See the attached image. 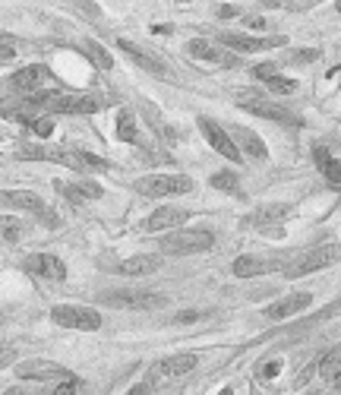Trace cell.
I'll list each match as a JSON object with an SVG mask.
<instances>
[{
    "label": "cell",
    "instance_id": "6da1fadb",
    "mask_svg": "<svg viewBox=\"0 0 341 395\" xmlns=\"http://www.w3.org/2000/svg\"><path fill=\"white\" fill-rule=\"evenodd\" d=\"M19 155L26 158H45V162H60L67 164V168H76V171H104L108 162L92 152H79V149H60V146H23Z\"/></svg>",
    "mask_w": 341,
    "mask_h": 395
},
{
    "label": "cell",
    "instance_id": "7a4b0ae2",
    "mask_svg": "<svg viewBox=\"0 0 341 395\" xmlns=\"http://www.w3.org/2000/svg\"><path fill=\"white\" fill-rule=\"evenodd\" d=\"M212 231L202 228H186V231H170L162 238V253L168 256H190V253H202L212 247Z\"/></svg>",
    "mask_w": 341,
    "mask_h": 395
},
{
    "label": "cell",
    "instance_id": "3957f363",
    "mask_svg": "<svg viewBox=\"0 0 341 395\" xmlns=\"http://www.w3.org/2000/svg\"><path fill=\"white\" fill-rule=\"evenodd\" d=\"M136 193L142 196H180L193 190V180L186 174H148L136 180Z\"/></svg>",
    "mask_w": 341,
    "mask_h": 395
},
{
    "label": "cell",
    "instance_id": "277c9868",
    "mask_svg": "<svg viewBox=\"0 0 341 395\" xmlns=\"http://www.w3.org/2000/svg\"><path fill=\"white\" fill-rule=\"evenodd\" d=\"M51 320L64 329H76V332H98L101 329V314L89 310L79 304H60L51 310Z\"/></svg>",
    "mask_w": 341,
    "mask_h": 395
},
{
    "label": "cell",
    "instance_id": "5b68a950",
    "mask_svg": "<svg viewBox=\"0 0 341 395\" xmlns=\"http://www.w3.org/2000/svg\"><path fill=\"white\" fill-rule=\"evenodd\" d=\"M98 300L104 307H117V310H158L168 304L164 294H152V291H108Z\"/></svg>",
    "mask_w": 341,
    "mask_h": 395
},
{
    "label": "cell",
    "instance_id": "8992f818",
    "mask_svg": "<svg viewBox=\"0 0 341 395\" xmlns=\"http://www.w3.org/2000/svg\"><path fill=\"white\" fill-rule=\"evenodd\" d=\"M338 260H341V244H322V247H316V250H310V253H304L297 262H291V266L284 269V276L288 278L310 276V272L326 269V266H332V262H338Z\"/></svg>",
    "mask_w": 341,
    "mask_h": 395
},
{
    "label": "cell",
    "instance_id": "52a82bcc",
    "mask_svg": "<svg viewBox=\"0 0 341 395\" xmlns=\"http://www.w3.org/2000/svg\"><path fill=\"white\" fill-rule=\"evenodd\" d=\"M16 373L23 380H38V383H64V380H73V373L67 367L51 364V360H23L16 364Z\"/></svg>",
    "mask_w": 341,
    "mask_h": 395
},
{
    "label": "cell",
    "instance_id": "ba28073f",
    "mask_svg": "<svg viewBox=\"0 0 341 395\" xmlns=\"http://www.w3.org/2000/svg\"><path fill=\"white\" fill-rule=\"evenodd\" d=\"M0 200L10 202V206H16V209L32 212V215H38L45 224H51V228L57 224V215H54L45 202H41V196L32 193V190H10V193H0Z\"/></svg>",
    "mask_w": 341,
    "mask_h": 395
},
{
    "label": "cell",
    "instance_id": "9c48e42d",
    "mask_svg": "<svg viewBox=\"0 0 341 395\" xmlns=\"http://www.w3.org/2000/svg\"><path fill=\"white\" fill-rule=\"evenodd\" d=\"M237 102L244 105V111H253L260 114V117H269V120H282V124H291V127H300V117H294V114H288L284 108L278 105H269V102H262L256 92H240Z\"/></svg>",
    "mask_w": 341,
    "mask_h": 395
},
{
    "label": "cell",
    "instance_id": "30bf717a",
    "mask_svg": "<svg viewBox=\"0 0 341 395\" xmlns=\"http://www.w3.org/2000/svg\"><path fill=\"white\" fill-rule=\"evenodd\" d=\"M101 108H104L101 95H57L48 111H57V114H95V111H101Z\"/></svg>",
    "mask_w": 341,
    "mask_h": 395
},
{
    "label": "cell",
    "instance_id": "8fae6325",
    "mask_svg": "<svg viewBox=\"0 0 341 395\" xmlns=\"http://www.w3.org/2000/svg\"><path fill=\"white\" fill-rule=\"evenodd\" d=\"M48 79H51V70H48L45 64H29V67L16 70V73L7 79V86L13 92H26V95H32V92H35L38 86H45Z\"/></svg>",
    "mask_w": 341,
    "mask_h": 395
},
{
    "label": "cell",
    "instance_id": "7c38bea8",
    "mask_svg": "<svg viewBox=\"0 0 341 395\" xmlns=\"http://www.w3.org/2000/svg\"><path fill=\"white\" fill-rule=\"evenodd\" d=\"M199 130L206 133L208 146H212L218 155H224L228 162H244V158H240V152H237V146H234V139H231V133H224V130L218 127L215 120L202 117V120H199Z\"/></svg>",
    "mask_w": 341,
    "mask_h": 395
},
{
    "label": "cell",
    "instance_id": "4fadbf2b",
    "mask_svg": "<svg viewBox=\"0 0 341 395\" xmlns=\"http://www.w3.org/2000/svg\"><path fill=\"white\" fill-rule=\"evenodd\" d=\"M196 364H199L196 354H174V358H164V360H158V364L148 370V383L168 380V376H184V373H190Z\"/></svg>",
    "mask_w": 341,
    "mask_h": 395
},
{
    "label": "cell",
    "instance_id": "5bb4252c",
    "mask_svg": "<svg viewBox=\"0 0 341 395\" xmlns=\"http://www.w3.org/2000/svg\"><path fill=\"white\" fill-rule=\"evenodd\" d=\"M26 269L38 278H48V282H64L67 278V266L51 253H29L26 256Z\"/></svg>",
    "mask_w": 341,
    "mask_h": 395
},
{
    "label": "cell",
    "instance_id": "9a60e30c",
    "mask_svg": "<svg viewBox=\"0 0 341 395\" xmlns=\"http://www.w3.org/2000/svg\"><path fill=\"white\" fill-rule=\"evenodd\" d=\"M224 48L231 51H240V54H256V51H266V48H275V45H284V38H253V35H240V32H228V35L218 38Z\"/></svg>",
    "mask_w": 341,
    "mask_h": 395
},
{
    "label": "cell",
    "instance_id": "2e32d148",
    "mask_svg": "<svg viewBox=\"0 0 341 395\" xmlns=\"http://www.w3.org/2000/svg\"><path fill=\"white\" fill-rule=\"evenodd\" d=\"M162 262L155 256H130V260H120V262H108V272L114 276H130V278H139V276H152Z\"/></svg>",
    "mask_w": 341,
    "mask_h": 395
},
{
    "label": "cell",
    "instance_id": "e0dca14e",
    "mask_svg": "<svg viewBox=\"0 0 341 395\" xmlns=\"http://www.w3.org/2000/svg\"><path fill=\"white\" fill-rule=\"evenodd\" d=\"M310 304H313V294H306V291H297V294H291V298L269 304L266 307V316H269V320H288V316L306 310Z\"/></svg>",
    "mask_w": 341,
    "mask_h": 395
},
{
    "label": "cell",
    "instance_id": "ac0fdd59",
    "mask_svg": "<svg viewBox=\"0 0 341 395\" xmlns=\"http://www.w3.org/2000/svg\"><path fill=\"white\" fill-rule=\"evenodd\" d=\"M186 218H190V209H170V206H164V209H155L152 215H148L146 222V231H174L177 224H184Z\"/></svg>",
    "mask_w": 341,
    "mask_h": 395
},
{
    "label": "cell",
    "instance_id": "d6986e66",
    "mask_svg": "<svg viewBox=\"0 0 341 395\" xmlns=\"http://www.w3.org/2000/svg\"><path fill=\"white\" fill-rule=\"evenodd\" d=\"M117 48H120L124 54H130V57H133L136 64H139V67H146L148 73H155V76H170V70L164 67V64H162V60H158L152 51H142L139 45H133V41H124V38L117 41Z\"/></svg>",
    "mask_w": 341,
    "mask_h": 395
},
{
    "label": "cell",
    "instance_id": "ffe728a7",
    "mask_svg": "<svg viewBox=\"0 0 341 395\" xmlns=\"http://www.w3.org/2000/svg\"><path fill=\"white\" fill-rule=\"evenodd\" d=\"M186 51L193 54V57L212 60V64H224V67H234V64H237V57H234V54L222 51V48H212L206 38H196V41H190V45H186Z\"/></svg>",
    "mask_w": 341,
    "mask_h": 395
},
{
    "label": "cell",
    "instance_id": "44dd1931",
    "mask_svg": "<svg viewBox=\"0 0 341 395\" xmlns=\"http://www.w3.org/2000/svg\"><path fill=\"white\" fill-rule=\"evenodd\" d=\"M234 146H237V152L244 149L246 155L253 158V162H266V155H269V149H266V142L260 139V136L253 133V130H234Z\"/></svg>",
    "mask_w": 341,
    "mask_h": 395
},
{
    "label": "cell",
    "instance_id": "7402d4cb",
    "mask_svg": "<svg viewBox=\"0 0 341 395\" xmlns=\"http://www.w3.org/2000/svg\"><path fill=\"white\" fill-rule=\"evenodd\" d=\"M313 158H316V168H319V174L326 177V184L335 186V190H341V162L338 158H332L322 146L313 149Z\"/></svg>",
    "mask_w": 341,
    "mask_h": 395
},
{
    "label": "cell",
    "instance_id": "603a6c76",
    "mask_svg": "<svg viewBox=\"0 0 341 395\" xmlns=\"http://www.w3.org/2000/svg\"><path fill=\"white\" fill-rule=\"evenodd\" d=\"M272 269H278L275 260H260V256H240V260H234V276L237 278H256V276L272 272Z\"/></svg>",
    "mask_w": 341,
    "mask_h": 395
},
{
    "label": "cell",
    "instance_id": "cb8c5ba5",
    "mask_svg": "<svg viewBox=\"0 0 341 395\" xmlns=\"http://www.w3.org/2000/svg\"><path fill=\"white\" fill-rule=\"evenodd\" d=\"M316 370H319V376H322V380H329V383H338L341 380V345H335L326 358L319 360Z\"/></svg>",
    "mask_w": 341,
    "mask_h": 395
},
{
    "label": "cell",
    "instance_id": "d4e9b609",
    "mask_svg": "<svg viewBox=\"0 0 341 395\" xmlns=\"http://www.w3.org/2000/svg\"><path fill=\"white\" fill-rule=\"evenodd\" d=\"M0 234H3V240H19L26 234V224L23 218H16V215H0Z\"/></svg>",
    "mask_w": 341,
    "mask_h": 395
},
{
    "label": "cell",
    "instance_id": "484cf974",
    "mask_svg": "<svg viewBox=\"0 0 341 395\" xmlns=\"http://www.w3.org/2000/svg\"><path fill=\"white\" fill-rule=\"evenodd\" d=\"M117 136L120 142H136V120H133V111H120L117 117Z\"/></svg>",
    "mask_w": 341,
    "mask_h": 395
},
{
    "label": "cell",
    "instance_id": "4316f807",
    "mask_svg": "<svg viewBox=\"0 0 341 395\" xmlns=\"http://www.w3.org/2000/svg\"><path fill=\"white\" fill-rule=\"evenodd\" d=\"M266 82H269V92H272V95H294L297 92V82L282 73H275L272 79H266Z\"/></svg>",
    "mask_w": 341,
    "mask_h": 395
},
{
    "label": "cell",
    "instance_id": "83f0119b",
    "mask_svg": "<svg viewBox=\"0 0 341 395\" xmlns=\"http://www.w3.org/2000/svg\"><path fill=\"white\" fill-rule=\"evenodd\" d=\"M86 51H89V60H92V64H95V67H101V70H111V67H114L111 54L104 51L101 45H95V41H89V45H86Z\"/></svg>",
    "mask_w": 341,
    "mask_h": 395
},
{
    "label": "cell",
    "instance_id": "f1b7e54d",
    "mask_svg": "<svg viewBox=\"0 0 341 395\" xmlns=\"http://www.w3.org/2000/svg\"><path fill=\"white\" fill-rule=\"evenodd\" d=\"M212 186L215 190H228V193H237V177L231 171H218V174H212Z\"/></svg>",
    "mask_w": 341,
    "mask_h": 395
},
{
    "label": "cell",
    "instance_id": "f546056e",
    "mask_svg": "<svg viewBox=\"0 0 341 395\" xmlns=\"http://www.w3.org/2000/svg\"><path fill=\"white\" fill-rule=\"evenodd\" d=\"M73 190L82 196V200H101V193H104L101 186H98V184H92V180H76V184H73Z\"/></svg>",
    "mask_w": 341,
    "mask_h": 395
},
{
    "label": "cell",
    "instance_id": "4dcf8cb0",
    "mask_svg": "<svg viewBox=\"0 0 341 395\" xmlns=\"http://www.w3.org/2000/svg\"><path fill=\"white\" fill-rule=\"evenodd\" d=\"M32 130L38 136H51L54 133V120L51 117H41V120H32Z\"/></svg>",
    "mask_w": 341,
    "mask_h": 395
},
{
    "label": "cell",
    "instance_id": "1f68e13d",
    "mask_svg": "<svg viewBox=\"0 0 341 395\" xmlns=\"http://www.w3.org/2000/svg\"><path fill=\"white\" fill-rule=\"evenodd\" d=\"M291 57H294L297 64H313V60L319 57V51H316V48H300V51H294Z\"/></svg>",
    "mask_w": 341,
    "mask_h": 395
},
{
    "label": "cell",
    "instance_id": "d6a6232c",
    "mask_svg": "<svg viewBox=\"0 0 341 395\" xmlns=\"http://www.w3.org/2000/svg\"><path fill=\"white\" fill-rule=\"evenodd\" d=\"M282 215H288V209H284V206H278V209H262L260 215H256V222L266 224V222H272V218H282Z\"/></svg>",
    "mask_w": 341,
    "mask_h": 395
},
{
    "label": "cell",
    "instance_id": "836d02e7",
    "mask_svg": "<svg viewBox=\"0 0 341 395\" xmlns=\"http://www.w3.org/2000/svg\"><path fill=\"white\" fill-rule=\"evenodd\" d=\"M76 389H79V380H64L51 395H76Z\"/></svg>",
    "mask_w": 341,
    "mask_h": 395
},
{
    "label": "cell",
    "instance_id": "e575fe53",
    "mask_svg": "<svg viewBox=\"0 0 341 395\" xmlns=\"http://www.w3.org/2000/svg\"><path fill=\"white\" fill-rule=\"evenodd\" d=\"M253 73H256V79H272V76L278 73V67H275V64H260Z\"/></svg>",
    "mask_w": 341,
    "mask_h": 395
},
{
    "label": "cell",
    "instance_id": "d590c367",
    "mask_svg": "<svg viewBox=\"0 0 341 395\" xmlns=\"http://www.w3.org/2000/svg\"><path fill=\"white\" fill-rule=\"evenodd\" d=\"M199 320V310H184V314L174 316V322H196Z\"/></svg>",
    "mask_w": 341,
    "mask_h": 395
},
{
    "label": "cell",
    "instance_id": "8d00e7d4",
    "mask_svg": "<svg viewBox=\"0 0 341 395\" xmlns=\"http://www.w3.org/2000/svg\"><path fill=\"white\" fill-rule=\"evenodd\" d=\"M244 23H246V29H266V26H269L262 16H246Z\"/></svg>",
    "mask_w": 341,
    "mask_h": 395
},
{
    "label": "cell",
    "instance_id": "74e56055",
    "mask_svg": "<svg viewBox=\"0 0 341 395\" xmlns=\"http://www.w3.org/2000/svg\"><path fill=\"white\" fill-rule=\"evenodd\" d=\"M218 16H222V19H231V16H237V7H234V3H224V7H218Z\"/></svg>",
    "mask_w": 341,
    "mask_h": 395
},
{
    "label": "cell",
    "instance_id": "f35d334b",
    "mask_svg": "<svg viewBox=\"0 0 341 395\" xmlns=\"http://www.w3.org/2000/svg\"><path fill=\"white\" fill-rule=\"evenodd\" d=\"M10 358H13V351H10V348H0V370L10 364Z\"/></svg>",
    "mask_w": 341,
    "mask_h": 395
},
{
    "label": "cell",
    "instance_id": "ab89813d",
    "mask_svg": "<svg viewBox=\"0 0 341 395\" xmlns=\"http://www.w3.org/2000/svg\"><path fill=\"white\" fill-rule=\"evenodd\" d=\"M278 370H282V364L275 360V364H269V367H266V376H278Z\"/></svg>",
    "mask_w": 341,
    "mask_h": 395
},
{
    "label": "cell",
    "instance_id": "60d3db41",
    "mask_svg": "<svg viewBox=\"0 0 341 395\" xmlns=\"http://www.w3.org/2000/svg\"><path fill=\"white\" fill-rule=\"evenodd\" d=\"M130 395H148V383H146V386H136V389H130Z\"/></svg>",
    "mask_w": 341,
    "mask_h": 395
},
{
    "label": "cell",
    "instance_id": "b9f144b4",
    "mask_svg": "<svg viewBox=\"0 0 341 395\" xmlns=\"http://www.w3.org/2000/svg\"><path fill=\"white\" fill-rule=\"evenodd\" d=\"M0 395H23V389H19V386H10L7 392H0Z\"/></svg>",
    "mask_w": 341,
    "mask_h": 395
},
{
    "label": "cell",
    "instance_id": "7bdbcfd3",
    "mask_svg": "<svg viewBox=\"0 0 341 395\" xmlns=\"http://www.w3.org/2000/svg\"><path fill=\"white\" fill-rule=\"evenodd\" d=\"M218 395H234V389H222V392H218Z\"/></svg>",
    "mask_w": 341,
    "mask_h": 395
}]
</instances>
